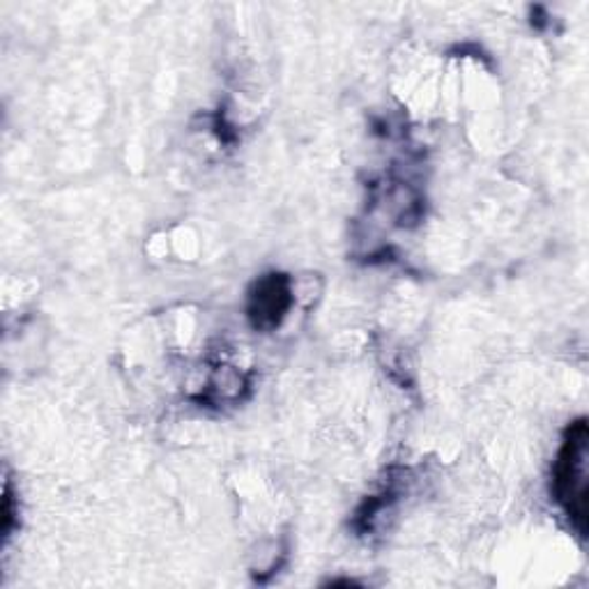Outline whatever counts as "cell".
<instances>
[{
	"label": "cell",
	"instance_id": "obj_2",
	"mask_svg": "<svg viewBox=\"0 0 589 589\" xmlns=\"http://www.w3.org/2000/svg\"><path fill=\"white\" fill-rule=\"evenodd\" d=\"M281 288H283V281H281V279H270V281H266V283H263V291H260L263 295H258V302H266V295H276ZM283 309H286V304H279V299H276V302H274V299H268V311L263 314V318L270 316L272 322H274V320L281 316ZM263 318H260V320H263Z\"/></svg>",
	"mask_w": 589,
	"mask_h": 589
},
{
	"label": "cell",
	"instance_id": "obj_1",
	"mask_svg": "<svg viewBox=\"0 0 589 589\" xmlns=\"http://www.w3.org/2000/svg\"><path fill=\"white\" fill-rule=\"evenodd\" d=\"M587 426L576 422L559 449L555 463V497L580 534L587 530Z\"/></svg>",
	"mask_w": 589,
	"mask_h": 589
}]
</instances>
